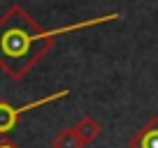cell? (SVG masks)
<instances>
[{
    "mask_svg": "<svg viewBox=\"0 0 158 148\" xmlns=\"http://www.w3.org/2000/svg\"><path fill=\"white\" fill-rule=\"evenodd\" d=\"M114 19H118L116 12L95 16V19L81 21V23H74V25H65V28L42 30L23 7L14 5L0 16V67L14 81H19L42 56H47L51 51L54 40L58 35L72 33L79 28H91V25H98V23H107Z\"/></svg>",
    "mask_w": 158,
    "mask_h": 148,
    "instance_id": "6da1fadb",
    "label": "cell"
},
{
    "mask_svg": "<svg viewBox=\"0 0 158 148\" xmlns=\"http://www.w3.org/2000/svg\"><path fill=\"white\" fill-rule=\"evenodd\" d=\"M68 93H70V90L63 88V90H56V93L47 95V97L35 99V102L21 104V107H12L10 102H0V134H7V132H10V130L19 123V118L26 114V111H33V109H37V107H44V104H49V102H56V99L65 97Z\"/></svg>",
    "mask_w": 158,
    "mask_h": 148,
    "instance_id": "7a4b0ae2",
    "label": "cell"
},
{
    "mask_svg": "<svg viewBox=\"0 0 158 148\" xmlns=\"http://www.w3.org/2000/svg\"><path fill=\"white\" fill-rule=\"evenodd\" d=\"M130 148H158V118H151L130 139Z\"/></svg>",
    "mask_w": 158,
    "mask_h": 148,
    "instance_id": "3957f363",
    "label": "cell"
},
{
    "mask_svg": "<svg viewBox=\"0 0 158 148\" xmlns=\"http://www.w3.org/2000/svg\"><path fill=\"white\" fill-rule=\"evenodd\" d=\"M74 130H77L79 139L84 143H91L95 141V139L102 134V127H100V123L95 118H91V116H84V118H79V123L74 125Z\"/></svg>",
    "mask_w": 158,
    "mask_h": 148,
    "instance_id": "277c9868",
    "label": "cell"
},
{
    "mask_svg": "<svg viewBox=\"0 0 158 148\" xmlns=\"http://www.w3.org/2000/svg\"><path fill=\"white\" fill-rule=\"evenodd\" d=\"M51 148H84V141L79 139L74 127H68V130H63V132H58L54 137Z\"/></svg>",
    "mask_w": 158,
    "mask_h": 148,
    "instance_id": "5b68a950",
    "label": "cell"
},
{
    "mask_svg": "<svg viewBox=\"0 0 158 148\" xmlns=\"http://www.w3.org/2000/svg\"><path fill=\"white\" fill-rule=\"evenodd\" d=\"M0 148H16L14 143H10V141H5V143H0Z\"/></svg>",
    "mask_w": 158,
    "mask_h": 148,
    "instance_id": "8992f818",
    "label": "cell"
}]
</instances>
